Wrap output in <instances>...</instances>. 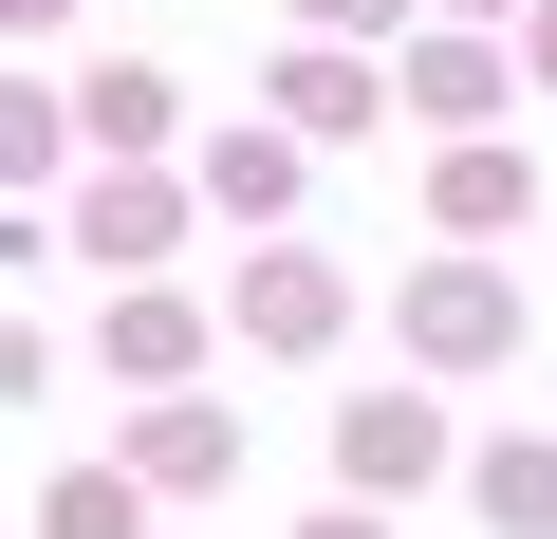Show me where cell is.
<instances>
[{"label": "cell", "instance_id": "6da1fadb", "mask_svg": "<svg viewBox=\"0 0 557 539\" xmlns=\"http://www.w3.org/2000/svg\"><path fill=\"white\" fill-rule=\"evenodd\" d=\"M428 465H446V409H428V391H354V409H335V483H354V502H409Z\"/></svg>", "mask_w": 557, "mask_h": 539}, {"label": "cell", "instance_id": "7a4b0ae2", "mask_svg": "<svg viewBox=\"0 0 557 539\" xmlns=\"http://www.w3.org/2000/svg\"><path fill=\"white\" fill-rule=\"evenodd\" d=\"M242 335H260V354H317V335H335V260H298V242H278L260 280H242Z\"/></svg>", "mask_w": 557, "mask_h": 539}, {"label": "cell", "instance_id": "3957f363", "mask_svg": "<svg viewBox=\"0 0 557 539\" xmlns=\"http://www.w3.org/2000/svg\"><path fill=\"white\" fill-rule=\"evenodd\" d=\"M409 335H428V354H502V335H520V298L483 280V260H446V280H409Z\"/></svg>", "mask_w": 557, "mask_h": 539}, {"label": "cell", "instance_id": "277c9868", "mask_svg": "<svg viewBox=\"0 0 557 539\" xmlns=\"http://www.w3.org/2000/svg\"><path fill=\"white\" fill-rule=\"evenodd\" d=\"M223 465H242V428H223V409H186V391H168V409H149V483H223Z\"/></svg>", "mask_w": 557, "mask_h": 539}, {"label": "cell", "instance_id": "5b68a950", "mask_svg": "<svg viewBox=\"0 0 557 539\" xmlns=\"http://www.w3.org/2000/svg\"><path fill=\"white\" fill-rule=\"evenodd\" d=\"M483 520L502 539H557V446H483Z\"/></svg>", "mask_w": 557, "mask_h": 539}, {"label": "cell", "instance_id": "8992f818", "mask_svg": "<svg viewBox=\"0 0 557 539\" xmlns=\"http://www.w3.org/2000/svg\"><path fill=\"white\" fill-rule=\"evenodd\" d=\"M278 112H298V131H354L372 75H354V57H278Z\"/></svg>", "mask_w": 557, "mask_h": 539}, {"label": "cell", "instance_id": "52a82bcc", "mask_svg": "<svg viewBox=\"0 0 557 539\" xmlns=\"http://www.w3.org/2000/svg\"><path fill=\"white\" fill-rule=\"evenodd\" d=\"M205 205H298V149H260V131H223V149H205Z\"/></svg>", "mask_w": 557, "mask_h": 539}, {"label": "cell", "instance_id": "ba28073f", "mask_svg": "<svg viewBox=\"0 0 557 539\" xmlns=\"http://www.w3.org/2000/svg\"><path fill=\"white\" fill-rule=\"evenodd\" d=\"M149 131H168V75L112 57V75H94V149H149Z\"/></svg>", "mask_w": 557, "mask_h": 539}, {"label": "cell", "instance_id": "9c48e42d", "mask_svg": "<svg viewBox=\"0 0 557 539\" xmlns=\"http://www.w3.org/2000/svg\"><path fill=\"white\" fill-rule=\"evenodd\" d=\"M409 94H428V112H483V94H502V57H465V38H428V57H409Z\"/></svg>", "mask_w": 557, "mask_h": 539}, {"label": "cell", "instance_id": "30bf717a", "mask_svg": "<svg viewBox=\"0 0 557 539\" xmlns=\"http://www.w3.org/2000/svg\"><path fill=\"white\" fill-rule=\"evenodd\" d=\"M38 539H131V483H112V465H94V483H57V502H38Z\"/></svg>", "mask_w": 557, "mask_h": 539}, {"label": "cell", "instance_id": "8fae6325", "mask_svg": "<svg viewBox=\"0 0 557 539\" xmlns=\"http://www.w3.org/2000/svg\"><path fill=\"white\" fill-rule=\"evenodd\" d=\"M298 20H335V38H372V20H409V0H298Z\"/></svg>", "mask_w": 557, "mask_h": 539}, {"label": "cell", "instance_id": "7c38bea8", "mask_svg": "<svg viewBox=\"0 0 557 539\" xmlns=\"http://www.w3.org/2000/svg\"><path fill=\"white\" fill-rule=\"evenodd\" d=\"M520 57H539V75H557V0H539V38H520Z\"/></svg>", "mask_w": 557, "mask_h": 539}, {"label": "cell", "instance_id": "4fadbf2b", "mask_svg": "<svg viewBox=\"0 0 557 539\" xmlns=\"http://www.w3.org/2000/svg\"><path fill=\"white\" fill-rule=\"evenodd\" d=\"M298 539H372V520H298Z\"/></svg>", "mask_w": 557, "mask_h": 539}]
</instances>
